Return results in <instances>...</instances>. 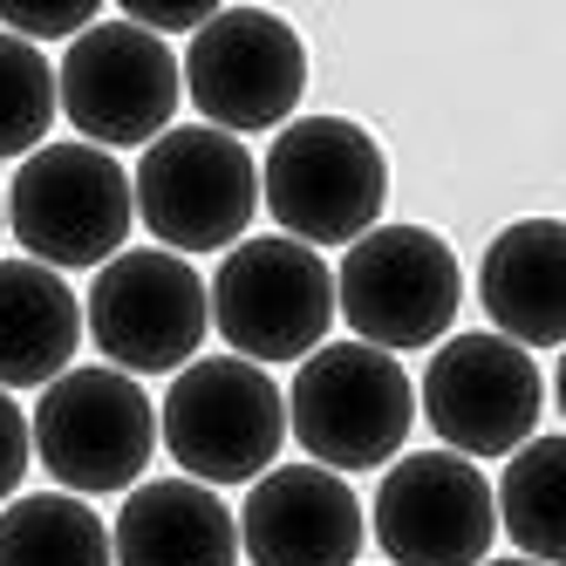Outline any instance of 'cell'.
<instances>
[{"label": "cell", "mask_w": 566, "mask_h": 566, "mask_svg": "<svg viewBox=\"0 0 566 566\" xmlns=\"http://www.w3.org/2000/svg\"><path fill=\"white\" fill-rule=\"evenodd\" d=\"M417 423V382L369 342H321L287 382V437L321 471H382Z\"/></svg>", "instance_id": "2"}, {"label": "cell", "mask_w": 566, "mask_h": 566, "mask_svg": "<svg viewBox=\"0 0 566 566\" xmlns=\"http://www.w3.org/2000/svg\"><path fill=\"white\" fill-rule=\"evenodd\" d=\"M34 464V437H28V417H21V402L0 389V499L21 492V478Z\"/></svg>", "instance_id": "23"}, {"label": "cell", "mask_w": 566, "mask_h": 566, "mask_svg": "<svg viewBox=\"0 0 566 566\" xmlns=\"http://www.w3.org/2000/svg\"><path fill=\"white\" fill-rule=\"evenodd\" d=\"M260 198L273 226L301 247H355L361 232L382 226L389 157L348 116H294L260 157Z\"/></svg>", "instance_id": "1"}, {"label": "cell", "mask_w": 566, "mask_h": 566, "mask_svg": "<svg viewBox=\"0 0 566 566\" xmlns=\"http://www.w3.org/2000/svg\"><path fill=\"white\" fill-rule=\"evenodd\" d=\"M103 21V0H0V34H21V42H75Z\"/></svg>", "instance_id": "21"}, {"label": "cell", "mask_w": 566, "mask_h": 566, "mask_svg": "<svg viewBox=\"0 0 566 566\" xmlns=\"http://www.w3.org/2000/svg\"><path fill=\"white\" fill-rule=\"evenodd\" d=\"M83 348V301L34 260H0V389H49Z\"/></svg>", "instance_id": "17"}, {"label": "cell", "mask_w": 566, "mask_h": 566, "mask_svg": "<svg viewBox=\"0 0 566 566\" xmlns=\"http://www.w3.org/2000/svg\"><path fill=\"white\" fill-rule=\"evenodd\" d=\"M478 301L492 335L533 348H566V219H512L478 260Z\"/></svg>", "instance_id": "15"}, {"label": "cell", "mask_w": 566, "mask_h": 566, "mask_svg": "<svg viewBox=\"0 0 566 566\" xmlns=\"http://www.w3.org/2000/svg\"><path fill=\"white\" fill-rule=\"evenodd\" d=\"M212 294V328L239 361H307L321 342H328L335 321V273L314 247L287 232H260L239 239V247L219 260V273L206 280Z\"/></svg>", "instance_id": "6"}, {"label": "cell", "mask_w": 566, "mask_h": 566, "mask_svg": "<svg viewBox=\"0 0 566 566\" xmlns=\"http://www.w3.org/2000/svg\"><path fill=\"white\" fill-rule=\"evenodd\" d=\"M361 533V499L321 464H273L239 505V559L253 566H355Z\"/></svg>", "instance_id": "14"}, {"label": "cell", "mask_w": 566, "mask_h": 566, "mask_svg": "<svg viewBox=\"0 0 566 566\" xmlns=\"http://www.w3.org/2000/svg\"><path fill=\"white\" fill-rule=\"evenodd\" d=\"M130 191L165 253H232L260 212V157L212 124H171L157 144H144Z\"/></svg>", "instance_id": "5"}, {"label": "cell", "mask_w": 566, "mask_h": 566, "mask_svg": "<svg viewBox=\"0 0 566 566\" xmlns=\"http://www.w3.org/2000/svg\"><path fill=\"white\" fill-rule=\"evenodd\" d=\"M0 226H8V206H0Z\"/></svg>", "instance_id": "26"}, {"label": "cell", "mask_w": 566, "mask_h": 566, "mask_svg": "<svg viewBox=\"0 0 566 566\" xmlns=\"http://www.w3.org/2000/svg\"><path fill=\"white\" fill-rule=\"evenodd\" d=\"M0 566H109V525L75 492L0 505Z\"/></svg>", "instance_id": "19"}, {"label": "cell", "mask_w": 566, "mask_h": 566, "mask_svg": "<svg viewBox=\"0 0 566 566\" xmlns=\"http://www.w3.org/2000/svg\"><path fill=\"white\" fill-rule=\"evenodd\" d=\"M178 96H185V69H178L171 42L130 28L124 14L116 21L103 14L90 34H75L55 69V103L96 150L157 144L178 116Z\"/></svg>", "instance_id": "10"}, {"label": "cell", "mask_w": 566, "mask_h": 566, "mask_svg": "<svg viewBox=\"0 0 566 566\" xmlns=\"http://www.w3.org/2000/svg\"><path fill=\"white\" fill-rule=\"evenodd\" d=\"M219 14V0H124V21L157 34V42H171V34H198Z\"/></svg>", "instance_id": "22"}, {"label": "cell", "mask_w": 566, "mask_h": 566, "mask_svg": "<svg viewBox=\"0 0 566 566\" xmlns=\"http://www.w3.org/2000/svg\"><path fill=\"white\" fill-rule=\"evenodd\" d=\"M492 499H499V525L518 546V559L566 566V437L518 443Z\"/></svg>", "instance_id": "18"}, {"label": "cell", "mask_w": 566, "mask_h": 566, "mask_svg": "<svg viewBox=\"0 0 566 566\" xmlns=\"http://www.w3.org/2000/svg\"><path fill=\"white\" fill-rule=\"evenodd\" d=\"M417 410L430 417L437 443L458 458H512L533 443L539 410H546V376L539 361L505 335H451L437 342L430 369L417 382Z\"/></svg>", "instance_id": "12"}, {"label": "cell", "mask_w": 566, "mask_h": 566, "mask_svg": "<svg viewBox=\"0 0 566 566\" xmlns=\"http://www.w3.org/2000/svg\"><path fill=\"white\" fill-rule=\"evenodd\" d=\"M553 402H559V417H566V348H559V369H553Z\"/></svg>", "instance_id": "24"}, {"label": "cell", "mask_w": 566, "mask_h": 566, "mask_svg": "<svg viewBox=\"0 0 566 566\" xmlns=\"http://www.w3.org/2000/svg\"><path fill=\"white\" fill-rule=\"evenodd\" d=\"M464 307L458 253L430 226H376L335 266V314L382 355L437 348V335Z\"/></svg>", "instance_id": "8"}, {"label": "cell", "mask_w": 566, "mask_h": 566, "mask_svg": "<svg viewBox=\"0 0 566 566\" xmlns=\"http://www.w3.org/2000/svg\"><path fill=\"white\" fill-rule=\"evenodd\" d=\"M484 566H539V559H484Z\"/></svg>", "instance_id": "25"}, {"label": "cell", "mask_w": 566, "mask_h": 566, "mask_svg": "<svg viewBox=\"0 0 566 566\" xmlns=\"http://www.w3.org/2000/svg\"><path fill=\"white\" fill-rule=\"evenodd\" d=\"M137 226L130 171L96 144H42L8 178V232L49 273H90L124 253Z\"/></svg>", "instance_id": "3"}, {"label": "cell", "mask_w": 566, "mask_h": 566, "mask_svg": "<svg viewBox=\"0 0 566 566\" xmlns=\"http://www.w3.org/2000/svg\"><path fill=\"white\" fill-rule=\"evenodd\" d=\"M83 335L124 376H171L198 361V342L212 335V294L191 260L165 247H130L96 266L83 301Z\"/></svg>", "instance_id": "9"}, {"label": "cell", "mask_w": 566, "mask_h": 566, "mask_svg": "<svg viewBox=\"0 0 566 566\" xmlns=\"http://www.w3.org/2000/svg\"><path fill=\"white\" fill-rule=\"evenodd\" d=\"M116 566H239V518L212 484L150 478L130 484L109 525Z\"/></svg>", "instance_id": "16"}, {"label": "cell", "mask_w": 566, "mask_h": 566, "mask_svg": "<svg viewBox=\"0 0 566 566\" xmlns=\"http://www.w3.org/2000/svg\"><path fill=\"white\" fill-rule=\"evenodd\" d=\"M28 437H34L42 471L62 492H75V499L130 492L157 451V402L144 396L137 376L96 361V369H69L42 389Z\"/></svg>", "instance_id": "7"}, {"label": "cell", "mask_w": 566, "mask_h": 566, "mask_svg": "<svg viewBox=\"0 0 566 566\" xmlns=\"http://www.w3.org/2000/svg\"><path fill=\"white\" fill-rule=\"evenodd\" d=\"M165 451L191 484H253L273 471L280 443H287V389H280L260 361L239 355H198L191 369L165 389Z\"/></svg>", "instance_id": "4"}, {"label": "cell", "mask_w": 566, "mask_h": 566, "mask_svg": "<svg viewBox=\"0 0 566 566\" xmlns=\"http://www.w3.org/2000/svg\"><path fill=\"white\" fill-rule=\"evenodd\" d=\"M369 525L389 566H484L499 539V499L471 458L410 451L382 471Z\"/></svg>", "instance_id": "13"}, {"label": "cell", "mask_w": 566, "mask_h": 566, "mask_svg": "<svg viewBox=\"0 0 566 566\" xmlns=\"http://www.w3.org/2000/svg\"><path fill=\"white\" fill-rule=\"evenodd\" d=\"M49 124H55V62L21 34H0V157H34Z\"/></svg>", "instance_id": "20"}, {"label": "cell", "mask_w": 566, "mask_h": 566, "mask_svg": "<svg viewBox=\"0 0 566 566\" xmlns=\"http://www.w3.org/2000/svg\"><path fill=\"white\" fill-rule=\"evenodd\" d=\"M185 96L212 130H287L307 96V49L273 8H219L185 49Z\"/></svg>", "instance_id": "11"}]
</instances>
